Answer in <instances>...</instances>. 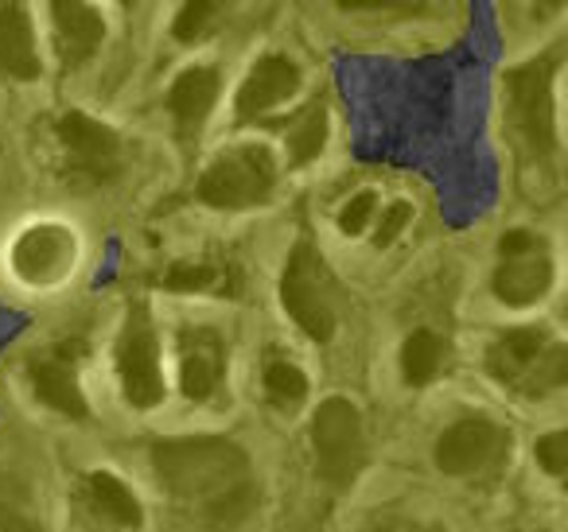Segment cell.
<instances>
[{
	"instance_id": "cell-1",
	"label": "cell",
	"mask_w": 568,
	"mask_h": 532,
	"mask_svg": "<svg viewBox=\"0 0 568 532\" xmlns=\"http://www.w3.org/2000/svg\"><path fill=\"white\" fill-rule=\"evenodd\" d=\"M152 470L164 490L203 524L226 529L253 513L257 478L253 462L234 439L175 436L152 443Z\"/></svg>"
},
{
	"instance_id": "cell-2",
	"label": "cell",
	"mask_w": 568,
	"mask_h": 532,
	"mask_svg": "<svg viewBox=\"0 0 568 532\" xmlns=\"http://www.w3.org/2000/svg\"><path fill=\"white\" fill-rule=\"evenodd\" d=\"M560 74V48L529 59L506 74V125H510L518 152L537 175L552 172L560 160L557 136V105H552V86Z\"/></svg>"
},
{
	"instance_id": "cell-3",
	"label": "cell",
	"mask_w": 568,
	"mask_h": 532,
	"mask_svg": "<svg viewBox=\"0 0 568 532\" xmlns=\"http://www.w3.org/2000/svg\"><path fill=\"white\" fill-rule=\"evenodd\" d=\"M487 374L529 400L549 397L568 381V350L545 327H514L487 346Z\"/></svg>"
},
{
	"instance_id": "cell-4",
	"label": "cell",
	"mask_w": 568,
	"mask_h": 532,
	"mask_svg": "<svg viewBox=\"0 0 568 532\" xmlns=\"http://www.w3.org/2000/svg\"><path fill=\"white\" fill-rule=\"evenodd\" d=\"M281 304L288 319L312 338V342H332L339 315H335V280L327 273V260L312 245L308 234L296 237L293 253L281 273Z\"/></svg>"
},
{
	"instance_id": "cell-5",
	"label": "cell",
	"mask_w": 568,
	"mask_h": 532,
	"mask_svg": "<svg viewBox=\"0 0 568 532\" xmlns=\"http://www.w3.org/2000/svg\"><path fill=\"white\" fill-rule=\"evenodd\" d=\"M276 191V160L265 144H237L203 167L195 198L214 211H253Z\"/></svg>"
},
{
	"instance_id": "cell-6",
	"label": "cell",
	"mask_w": 568,
	"mask_h": 532,
	"mask_svg": "<svg viewBox=\"0 0 568 532\" xmlns=\"http://www.w3.org/2000/svg\"><path fill=\"white\" fill-rule=\"evenodd\" d=\"M312 454H316V474L332 490H347L366 467V428L363 412L347 397H327L312 416Z\"/></svg>"
},
{
	"instance_id": "cell-7",
	"label": "cell",
	"mask_w": 568,
	"mask_h": 532,
	"mask_svg": "<svg viewBox=\"0 0 568 532\" xmlns=\"http://www.w3.org/2000/svg\"><path fill=\"white\" fill-rule=\"evenodd\" d=\"M59 149H63V175L67 183L79 180L90 187L118 183L125 172V144L110 125L87 117V113H63L55 121Z\"/></svg>"
},
{
	"instance_id": "cell-8",
	"label": "cell",
	"mask_w": 568,
	"mask_h": 532,
	"mask_svg": "<svg viewBox=\"0 0 568 532\" xmlns=\"http://www.w3.org/2000/svg\"><path fill=\"white\" fill-rule=\"evenodd\" d=\"M121 392L133 408L149 412L164 400V369H160V338L144 304H129L125 327L118 338Z\"/></svg>"
},
{
	"instance_id": "cell-9",
	"label": "cell",
	"mask_w": 568,
	"mask_h": 532,
	"mask_svg": "<svg viewBox=\"0 0 568 532\" xmlns=\"http://www.w3.org/2000/svg\"><path fill=\"white\" fill-rule=\"evenodd\" d=\"M510 431L490 416H464L436 439V467L452 478H479L510 459Z\"/></svg>"
},
{
	"instance_id": "cell-10",
	"label": "cell",
	"mask_w": 568,
	"mask_h": 532,
	"mask_svg": "<svg viewBox=\"0 0 568 532\" xmlns=\"http://www.w3.org/2000/svg\"><path fill=\"white\" fill-rule=\"evenodd\" d=\"M495 296L506 307H529L549 291L552 260L545 253L541 237L529 229H506L498 237V268H495Z\"/></svg>"
},
{
	"instance_id": "cell-11",
	"label": "cell",
	"mask_w": 568,
	"mask_h": 532,
	"mask_svg": "<svg viewBox=\"0 0 568 532\" xmlns=\"http://www.w3.org/2000/svg\"><path fill=\"white\" fill-rule=\"evenodd\" d=\"M79 342H59L55 350H48L28 366V381H32L36 397L48 408H55V412L71 416V420H87L90 416V405L79 385Z\"/></svg>"
},
{
	"instance_id": "cell-12",
	"label": "cell",
	"mask_w": 568,
	"mask_h": 532,
	"mask_svg": "<svg viewBox=\"0 0 568 532\" xmlns=\"http://www.w3.org/2000/svg\"><path fill=\"white\" fill-rule=\"evenodd\" d=\"M226 377V342L214 327L180 330V392L187 400H211Z\"/></svg>"
},
{
	"instance_id": "cell-13",
	"label": "cell",
	"mask_w": 568,
	"mask_h": 532,
	"mask_svg": "<svg viewBox=\"0 0 568 532\" xmlns=\"http://www.w3.org/2000/svg\"><path fill=\"white\" fill-rule=\"evenodd\" d=\"M301 90V66L284 55H265L250 66L245 82L237 86L234 113L237 121H257L265 113H273L276 105H284L288 98H296Z\"/></svg>"
},
{
	"instance_id": "cell-14",
	"label": "cell",
	"mask_w": 568,
	"mask_h": 532,
	"mask_svg": "<svg viewBox=\"0 0 568 532\" xmlns=\"http://www.w3.org/2000/svg\"><path fill=\"white\" fill-rule=\"evenodd\" d=\"M51 35H55V55L67 71H79L82 63L98 55L105 40V20L94 4L82 0H55L51 4Z\"/></svg>"
},
{
	"instance_id": "cell-15",
	"label": "cell",
	"mask_w": 568,
	"mask_h": 532,
	"mask_svg": "<svg viewBox=\"0 0 568 532\" xmlns=\"http://www.w3.org/2000/svg\"><path fill=\"white\" fill-rule=\"evenodd\" d=\"M214 102H219V71L214 66H187L175 74L172 90H168V113H172L183 144L199 141Z\"/></svg>"
},
{
	"instance_id": "cell-16",
	"label": "cell",
	"mask_w": 568,
	"mask_h": 532,
	"mask_svg": "<svg viewBox=\"0 0 568 532\" xmlns=\"http://www.w3.org/2000/svg\"><path fill=\"white\" fill-rule=\"evenodd\" d=\"M0 71L17 82H36L43 71L32 12L24 4H0Z\"/></svg>"
},
{
	"instance_id": "cell-17",
	"label": "cell",
	"mask_w": 568,
	"mask_h": 532,
	"mask_svg": "<svg viewBox=\"0 0 568 532\" xmlns=\"http://www.w3.org/2000/svg\"><path fill=\"white\" fill-rule=\"evenodd\" d=\"M156 284L164 291H183V296H237L242 291V268L222 257L180 260L164 276H156Z\"/></svg>"
},
{
	"instance_id": "cell-18",
	"label": "cell",
	"mask_w": 568,
	"mask_h": 532,
	"mask_svg": "<svg viewBox=\"0 0 568 532\" xmlns=\"http://www.w3.org/2000/svg\"><path fill=\"white\" fill-rule=\"evenodd\" d=\"M82 498H87V505L102 521L118 524V529H136L144 521V509L136 501V493L118 474H110V470H90L82 478Z\"/></svg>"
},
{
	"instance_id": "cell-19",
	"label": "cell",
	"mask_w": 568,
	"mask_h": 532,
	"mask_svg": "<svg viewBox=\"0 0 568 532\" xmlns=\"http://www.w3.org/2000/svg\"><path fill=\"white\" fill-rule=\"evenodd\" d=\"M284 133V149H288V160L296 167L312 164V160L324 152L327 144V105L324 102H308L301 113L288 117V125L281 129Z\"/></svg>"
},
{
	"instance_id": "cell-20",
	"label": "cell",
	"mask_w": 568,
	"mask_h": 532,
	"mask_svg": "<svg viewBox=\"0 0 568 532\" xmlns=\"http://www.w3.org/2000/svg\"><path fill=\"white\" fill-rule=\"evenodd\" d=\"M444 369V338L436 330H413L402 342V377L405 385H428Z\"/></svg>"
},
{
	"instance_id": "cell-21",
	"label": "cell",
	"mask_w": 568,
	"mask_h": 532,
	"mask_svg": "<svg viewBox=\"0 0 568 532\" xmlns=\"http://www.w3.org/2000/svg\"><path fill=\"white\" fill-rule=\"evenodd\" d=\"M265 397L273 408H281V412H296V408L304 405V397H308V377H304V369L296 366V361L288 358H268L265 361Z\"/></svg>"
},
{
	"instance_id": "cell-22",
	"label": "cell",
	"mask_w": 568,
	"mask_h": 532,
	"mask_svg": "<svg viewBox=\"0 0 568 532\" xmlns=\"http://www.w3.org/2000/svg\"><path fill=\"white\" fill-rule=\"evenodd\" d=\"M222 20H226V9H222V4H211V0H191V4H180V12H175L172 35L180 43H203L219 32Z\"/></svg>"
},
{
	"instance_id": "cell-23",
	"label": "cell",
	"mask_w": 568,
	"mask_h": 532,
	"mask_svg": "<svg viewBox=\"0 0 568 532\" xmlns=\"http://www.w3.org/2000/svg\"><path fill=\"white\" fill-rule=\"evenodd\" d=\"M0 532H40L28 498L4 474H0Z\"/></svg>"
},
{
	"instance_id": "cell-24",
	"label": "cell",
	"mask_w": 568,
	"mask_h": 532,
	"mask_svg": "<svg viewBox=\"0 0 568 532\" xmlns=\"http://www.w3.org/2000/svg\"><path fill=\"white\" fill-rule=\"evenodd\" d=\"M374 214H378V195H374V191H358V195H351L347 203H343V211H339V229H343L347 237L366 234V226L374 222Z\"/></svg>"
},
{
	"instance_id": "cell-25",
	"label": "cell",
	"mask_w": 568,
	"mask_h": 532,
	"mask_svg": "<svg viewBox=\"0 0 568 532\" xmlns=\"http://www.w3.org/2000/svg\"><path fill=\"white\" fill-rule=\"evenodd\" d=\"M537 462H541V470H549L552 478H565L568 470V431H549V436L537 439L534 447Z\"/></svg>"
},
{
	"instance_id": "cell-26",
	"label": "cell",
	"mask_w": 568,
	"mask_h": 532,
	"mask_svg": "<svg viewBox=\"0 0 568 532\" xmlns=\"http://www.w3.org/2000/svg\"><path fill=\"white\" fill-rule=\"evenodd\" d=\"M409 218H413V206H409V203H394V206H386V211H382L378 229H374V245H378V249H386V245H394V242H397V234H402V229L409 226Z\"/></svg>"
}]
</instances>
